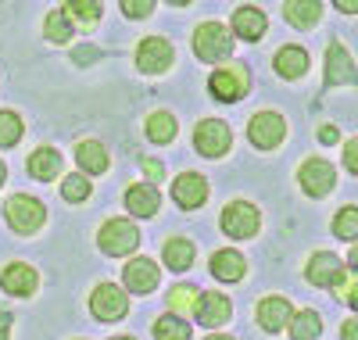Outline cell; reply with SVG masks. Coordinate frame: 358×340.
<instances>
[{"instance_id": "cell-1", "label": "cell", "mask_w": 358, "mask_h": 340, "mask_svg": "<svg viewBox=\"0 0 358 340\" xmlns=\"http://www.w3.org/2000/svg\"><path fill=\"white\" fill-rule=\"evenodd\" d=\"M248 86H251V72L241 65V61H229V65L215 69L212 79H208V90H212V97H215V101H226V104L241 101V97L248 94Z\"/></svg>"}, {"instance_id": "cell-2", "label": "cell", "mask_w": 358, "mask_h": 340, "mask_svg": "<svg viewBox=\"0 0 358 340\" xmlns=\"http://www.w3.org/2000/svg\"><path fill=\"white\" fill-rule=\"evenodd\" d=\"M233 50V33L222 25V22H204L197 33H194V54L201 61H226Z\"/></svg>"}, {"instance_id": "cell-3", "label": "cell", "mask_w": 358, "mask_h": 340, "mask_svg": "<svg viewBox=\"0 0 358 340\" xmlns=\"http://www.w3.org/2000/svg\"><path fill=\"white\" fill-rule=\"evenodd\" d=\"M97 243H101V251L111 255V258H122V255H133L136 251V243H140V229L136 222L129 219H108L97 233Z\"/></svg>"}, {"instance_id": "cell-4", "label": "cell", "mask_w": 358, "mask_h": 340, "mask_svg": "<svg viewBox=\"0 0 358 340\" xmlns=\"http://www.w3.org/2000/svg\"><path fill=\"white\" fill-rule=\"evenodd\" d=\"M4 215H8V222H11L15 233H36V229L43 226V219H47L43 204H40L36 197H29V194H15V197H8Z\"/></svg>"}, {"instance_id": "cell-5", "label": "cell", "mask_w": 358, "mask_h": 340, "mask_svg": "<svg viewBox=\"0 0 358 340\" xmlns=\"http://www.w3.org/2000/svg\"><path fill=\"white\" fill-rule=\"evenodd\" d=\"M194 143H197V150L204 154V158H222V154L229 150V143H233V133H229V126L222 118H204L194 129Z\"/></svg>"}, {"instance_id": "cell-6", "label": "cell", "mask_w": 358, "mask_h": 340, "mask_svg": "<svg viewBox=\"0 0 358 340\" xmlns=\"http://www.w3.org/2000/svg\"><path fill=\"white\" fill-rule=\"evenodd\" d=\"M90 308L101 323H115V319H126L129 312V301H126V290L115 287V283H101L94 294H90Z\"/></svg>"}, {"instance_id": "cell-7", "label": "cell", "mask_w": 358, "mask_h": 340, "mask_svg": "<svg viewBox=\"0 0 358 340\" xmlns=\"http://www.w3.org/2000/svg\"><path fill=\"white\" fill-rule=\"evenodd\" d=\"M248 136L258 150H273L280 147V140L287 136V122L276 115V111H258L251 118V126H248Z\"/></svg>"}, {"instance_id": "cell-8", "label": "cell", "mask_w": 358, "mask_h": 340, "mask_svg": "<svg viewBox=\"0 0 358 340\" xmlns=\"http://www.w3.org/2000/svg\"><path fill=\"white\" fill-rule=\"evenodd\" d=\"M297 183H301V190L312 194V197H326L334 190V183H337V172L330 162H322V158H308L301 165V172H297Z\"/></svg>"}, {"instance_id": "cell-9", "label": "cell", "mask_w": 358, "mask_h": 340, "mask_svg": "<svg viewBox=\"0 0 358 340\" xmlns=\"http://www.w3.org/2000/svg\"><path fill=\"white\" fill-rule=\"evenodd\" d=\"M222 229H226L229 236H236V240L255 236V233H258V208L248 204V201L226 204V211H222Z\"/></svg>"}, {"instance_id": "cell-10", "label": "cell", "mask_w": 358, "mask_h": 340, "mask_svg": "<svg viewBox=\"0 0 358 340\" xmlns=\"http://www.w3.org/2000/svg\"><path fill=\"white\" fill-rule=\"evenodd\" d=\"M172 65V43L162 40V36H151L143 40L140 50H136V69L147 72V76H162L165 69Z\"/></svg>"}, {"instance_id": "cell-11", "label": "cell", "mask_w": 358, "mask_h": 340, "mask_svg": "<svg viewBox=\"0 0 358 340\" xmlns=\"http://www.w3.org/2000/svg\"><path fill=\"white\" fill-rule=\"evenodd\" d=\"M326 83L330 86H355L358 83L355 61L341 43H330V50H326Z\"/></svg>"}, {"instance_id": "cell-12", "label": "cell", "mask_w": 358, "mask_h": 340, "mask_svg": "<svg viewBox=\"0 0 358 340\" xmlns=\"http://www.w3.org/2000/svg\"><path fill=\"white\" fill-rule=\"evenodd\" d=\"M172 201L179 204V208H201L204 201H208V183L197 176V172H183V176H176V183H172Z\"/></svg>"}, {"instance_id": "cell-13", "label": "cell", "mask_w": 358, "mask_h": 340, "mask_svg": "<svg viewBox=\"0 0 358 340\" xmlns=\"http://www.w3.org/2000/svg\"><path fill=\"white\" fill-rule=\"evenodd\" d=\"M341 272H344V265H341V258L330 255V251H315V255L308 258V269H305L308 283H315V287H334Z\"/></svg>"}, {"instance_id": "cell-14", "label": "cell", "mask_w": 358, "mask_h": 340, "mask_svg": "<svg viewBox=\"0 0 358 340\" xmlns=\"http://www.w3.org/2000/svg\"><path fill=\"white\" fill-rule=\"evenodd\" d=\"M0 287H4L11 297H29V294H36L40 280H36V272L29 265L15 262V265H8L4 272H0Z\"/></svg>"}, {"instance_id": "cell-15", "label": "cell", "mask_w": 358, "mask_h": 340, "mask_svg": "<svg viewBox=\"0 0 358 340\" xmlns=\"http://www.w3.org/2000/svg\"><path fill=\"white\" fill-rule=\"evenodd\" d=\"M122 280L133 294H151L158 287V265L151 258H133L122 272Z\"/></svg>"}, {"instance_id": "cell-16", "label": "cell", "mask_w": 358, "mask_h": 340, "mask_svg": "<svg viewBox=\"0 0 358 340\" xmlns=\"http://www.w3.org/2000/svg\"><path fill=\"white\" fill-rule=\"evenodd\" d=\"M194 316H197L201 326H222L229 319V301L222 294H197Z\"/></svg>"}, {"instance_id": "cell-17", "label": "cell", "mask_w": 358, "mask_h": 340, "mask_svg": "<svg viewBox=\"0 0 358 340\" xmlns=\"http://www.w3.org/2000/svg\"><path fill=\"white\" fill-rule=\"evenodd\" d=\"M25 169H29V176H33V179L50 183V179H57V172H62V154H57L54 147H40V150L29 154Z\"/></svg>"}, {"instance_id": "cell-18", "label": "cell", "mask_w": 358, "mask_h": 340, "mask_svg": "<svg viewBox=\"0 0 358 340\" xmlns=\"http://www.w3.org/2000/svg\"><path fill=\"white\" fill-rule=\"evenodd\" d=\"M244 255L241 251H215L212 255V276L219 283H236V280H244Z\"/></svg>"}, {"instance_id": "cell-19", "label": "cell", "mask_w": 358, "mask_h": 340, "mask_svg": "<svg viewBox=\"0 0 358 340\" xmlns=\"http://www.w3.org/2000/svg\"><path fill=\"white\" fill-rule=\"evenodd\" d=\"M287 319H290L287 297H265V301L258 304V326H262L265 333H280V330L287 326Z\"/></svg>"}, {"instance_id": "cell-20", "label": "cell", "mask_w": 358, "mask_h": 340, "mask_svg": "<svg viewBox=\"0 0 358 340\" xmlns=\"http://www.w3.org/2000/svg\"><path fill=\"white\" fill-rule=\"evenodd\" d=\"M162 197L155 187H143V183H133V187L126 190V208L136 215V219H151V215L158 211Z\"/></svg>"}, {"instance_id": "cell-21", "label": "cell", "mask_w": 358, "mask_h": 340, "mask_svg": "<svg viewBox=\"0 0 358 340\" xmlns=\"http://www.w3.org/2000/svg\"><path fill=\"white\" fill-rule=\"evenodd\" d=\"M233 33L241 36V40H262L265 36V15L258 8H236L233 15Z\"/></svg>"}, {"instance_id": "cell-22", "label": "cell", "mask_w": 358, "mask_h": 340, "mask_svg": "<svg viewBox=\"0 0 358 340\" xmlns=\"http://www.w3.org/2000/svg\"><path fill=\"white\" fill-rule=\"evenodd\" d=\"M276 72L283 76V79H301L305 72H308V54H305V47H280V54H276Z\"/></svg>"}, {"instance_id": "cell-23", "label": "cell", "mask_w": 358, "mask_h": 340, "mask_svg": "<svg viewBox=\"0 0 358 340\" xmlns=\"http://www.w3.org/2000/svg\"><path fill=\"white\" fill-rule=\"evenodd\" d=\"M283 15H287V22L294 29H312L319 22V15H322V4L319 0H287Z\"/></svg>"}, {"instance_id": "cell-24", "label": "cell", "mask_w": 358, "mask_h": 340, "mask_svg": "<svg viewBox=\"0 0 358 340\" xmlns=\"http://www.w3.org/2000/svg\"><path fill=\"white\" fill-rule=\"evenodd\" d=\"M76 162L83 165V176L86 172L90 176H101L108 169V150L97 140H83V143H76Z\"/></svg>"}, {"instance_id": "cell-25", "label": "cell", "mask_w": 358, "mask_h": 340, "mask_svg": "<svg viewBox=\"0 0 358 340\" xmlns=\"http://www.w3.org/2000/svg\"><path fill=\"white\" fill-rule=\"evenodd\" d=\"M165 265H169L172 272H187V269L194 265V243L183 240V236L169 240V243H165Z\"/></svg>"}, {"instance_id": "cell-26", "label": "cell", "mask_w": 358, "mask_h": 340, "mask_svg": "<svg viewBox=\"0 0 358 340\" xmlns=\"http://www.w3.org/2000/svg\"><path fill=\"white\" fill-rule=\"evenodd\" d=\"M62 11L69 15V22L76 18V25H97L101 22V4L97 0H69V4H62Z\"/></svg>"}, {"instance_id": "cell-27", "label": "cell", "mask_w": 358, "mask_h": 340, "mask_svg": "<svg viewBox=\"0 0 358 340\" xmlns=\"http://www.w3.org/2000/svg\"><path fill=\"white\" fill-rule=\"evenodd\" d=\"M322 330V319L315 312H294L290 316V337L294 340H315Z\"/></svg>"}, {"instance_id": "cell-28", "label": "cell", "mask_w": 358, "mask_h": 340, "mask_svg": "<svg viewBox=\"0 0 358 340\" xmlns=\"http://www.w3.org/2000/svg\"><path fill=\"white\" fill-rule=\"evenodd\" d=\"M155 340H190V326L179 319V316H162L155 323Z\"/></svg>"}, {"instance_id": "cell-29", "label": "cell", "mask_w": 358, "mask_h": 340, "mask_svg": "<svg viewBox=\"0 0 358 340\" xmlns=\"http://www.w3.org/2000/svg\"><path fill=\"white\" fill-rule=\"evenodd\" d=\"M43 33H47L50 43H69V36H72V22H69V15H65L62 8H54V11L47 15Z\"/></svg>"}, {"instance_id": "cell-30", "label": "cell", "mask_w": 358, "mask_h": 340, "mask_svg": "<svg viewBox=\"0 0 358 340\" xmlns=\"http://www.w3.org/2000/svg\"><path fill=\"white\" fill-rule=\"evenodd\" d=\"M147 136H151L155 143H169L176 136V118L169 111H155L151 118H147Z\"/></svg>"}, {"instance_id": "cell-31", "label": "cell", "mask_w": 358, "mask_h": 340, "mask_svg": "<svg viewBox=\"0 0 358 340\" xmlns=\"http://www.w3.org/2000/svg\"><path fill=\"white\" fill-rule=\"evenodd\" d=\"M334 236L341 240H358V208H341L334 215Z\"/></svg>"}, {"instance_id": "cell-32", "label": "cell", "mask_w": 358, "mask_h": 340, "mask_svg": "<svg viewBox=\"0 0 358 340\" xmlns=\"http://www.w3.org/2000/svg\"><path fill=\"white\" fill-rule=\"evenodd\" d=\"M22 140V118L15 111H0V147H15Z\"/></svg>"}, {"instance_id": "cell-33", "label": "cell", "mask_w": 358, "mask_h": 340, "mask_svg": "<svg viewBox=\"0 0 358 340\" xmlns=\"http://www.w3.org/2000/svg\"><path fill=\"white\" fill-rule=\"evenodd\" d=\"M62 194H65V201L79 204V201H86L90 194H94V187H90V179H86L83 172H76V176H69V179L62 183Z\"/></svg>"}, {"instance_id": "cell-34", "label": "cell", "mask_w": 358, "mask_h": 340, "mask_svg": "<svg viewBox=\"0 0 358 340\" xmlns=\"http://www.w3.org/2000/svg\"><path fill=\"white\" fill-rule=\"evenodd\" d=\"M334 294H337V301H355L358 297V272H351V269H344L341 276H337V283H334Z\"/></svg>"}, {"instance_id": "cell-35", "label": "cell", "mask_w": 358, "mask_h": 340, "mask_svg": "<svg viewBox=\"0 0 358 340\" xmlns=\"http://www.w3.org/2000/svg\"><path fill=\"white\" fill-rule=\"evenodd\" d=\"M194 304H197V290H194V287H176V290H169V308H172V316L187 312V308H194Z\"/></svg>"}, {"instance_id": "cell-36", "label": "cell", "mask_w": 358, "mask_h": 340, "mask_svg": "<svg viewBox=\"0 0 358 340\" xmlns=\"http://www.w3.org/2000/svg\"><path fill=\"white\" fill-rule=\"evenodd\" d=\"M122 11L129 18H143V15L155 11V0H122Z\"/></svg>"}, {"instance_id": "cell-37", "label": "cell", "mask_w": 358, "mask_h": 340, "mask_svg": "<svg viewBox=\"0 0 358 340\" xmlns=\"http://www.w3.org/2000/svg\"><path fill=\"white\" fill-rule=\"evenodd\" d=\"M344 165H348V172L358 176V136L344 143Z\"/></svg>"}, {"instance_id": "cell-38", "label": "cell", "mask_w": 358, "mask_h": 340, "mask_svg": "<svg viewBox=\"0 0 358 340\" xmlns=\"http://www.w3.org/2000/svg\"><path fill=\"white\" fill-rule=\"evenodd\" d=\"M140 169H143V176L151 179V183H162V179H165V169H162V162H155V158H147Z\"/></svg>"}, {"instance_id": "cell-39", "label": "cell", "mask_w": 358, "mask_h": 340, "mask_svg": "<svg viewBox=\"0 0 358 340\" xmlns=\"http://www.w3.org/2000/svg\"><path fill=\"white\" fill-rule=\"evenodd\" d=\"M341 340H358V319H348L341 326Z\"/></svg>"}, {"instance_id": "cell-40", "label": "cell", "mask_w": 358, "mask_h": 340, "mask_svg": "<svg viewBox=\"0 0 358 340\" xmlns=\"http://www.w3.org/2000/svg\"><path fill=\"white\" fill-rule=\"evenodd\" d=\"M94 57H97V47H79V50H76L79 65H83V61H94Z\"/></svg>"}, {"instance_id": "cell-41", "label": "cell", "mask_w": 358, "mask_h": 340, "mask_svg": "<svg viewBox=\"0 0 358 340\" xmlns=\"http://www.w3.org/2000/svg\"><path fill=\"white\" fill-rule=\"evenodd\" d=\"M337 11L341 15H355L358 11V0H337Z\"/></svg>"}, {"instance_id": "cell-42", "label": "cell", "mask_w": 358, "mask_h": 340, "mask_svg": "<svg viewBox=\"0 0 358 340\" xmlns=\"http://www.w3.org/2000/svg\"><path fill=\"white\" fill-rule=\"evenodd\" d=\"M337 136H341V133H337L334 126H322V133H319V140H322V143H337Z\"/></svg>"}, {"instance_id": "cell-43", "label": "cell", "mask_w": 358, "mask_h": 340, "mask_svg": "<svg viewBox=\"0 0 358 340\" xmlns=\"http://www.w3.org/2000/svg\"><path fill=\"white\" fill-rule=\"evenodd\" d=\"M8 333H11V316L0 312V340H8Z\"/></svg>"}, {"instance_id": "cell-44", "label": "cell", "mask_w": 358, "mask_h": 340, "mask_svg": "<svg viewBox=\"0 0 358 340\" xmlns=\"http://www.w3.org/2000/svg\"><path fill=\"white\" fill-rule=\"evenodd\" d=\"M351 272H358V243L351 247Z\"/></svg>"}, {"instance_id": "cell-45", "label": "cell", "mask_w": 358, "mask_h": 340, "mask_svg": "<svg viewBox=\"0 0 358 340\" xmlns=\"http://www.w3.org/2000/svg\"><path fill=\"white\" fill-rule=\"evenodd\" d=\"M8 179V169H4V162H0V183H4Z\"/></svg>"}, {"instance_id": "cell-46", "label": "cell", "mask_w": 358, "mask_h": 340, "mask_svg": "<svg viewBox=\"0 0 358 340\" xmlns=\"http://www.w3.org/2000/svg\"><path fill=\"white\" fill-rule=\"evenodd\" d=\"M208 340H233V337H208Z\"/></svg>"}, {"instance_id": "cell-47", "label": "cell", "mask_w": 358, "mask_h": 340, "mask_svg": "<svg viewBox=\"0 0 358 340\" xmlns=\"http://www.w3.org/2000/svg\"><path fill=\"white\" fill-rule=\"evenodd\" d=\"M111 340H133V337H111Z\"/></svg>"}, {"instance_id": "cell-48", "label": "cell", "mask_w": 358, "mask_h": 340, "mask_svg": "<svg viewBox=\"0 0 358 340\" xmlns=\"http://www.w3.org/2000/svg\"><path fill=\"white\" fill-rule=\"evenodd\" d=\"M351 308H358V297H355V301H351Z\"/></svg>"}]
</instances>
